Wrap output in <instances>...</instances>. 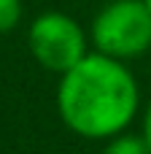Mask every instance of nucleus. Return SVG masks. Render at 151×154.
Wrapping results in <instances>:
<instances>
[{
  "instance_id": "obj_1",
  "label": "nucleus",
  "mask_w": 151,
  "mask_h": 154,
  "mask_svg": "<svg viewBox=\"0 0 151 154\" xmlns=\"http://www.w3.org/2000/svg\"><path fill=\"white\" fill-rule=\"evenodd\" d=\"M140 106L132 70L113 57L89 51L59 76L57 111L68 130L89 141H108L130 127Z\"/></svg>"
},
{
  "instance_id": "obj_2",
  "label": "nucleus",
  "mask_w": 151,
  "mask_h": 154,
  "mask_svg": "<svg viewBox=\"0 0 151 154\" xmlns=\"http://www.w3.org/2000/svg\"><path fill=\"white\" fill-rule=\"evenodd\" d=\"M95 51L113 60H132L151 49V11L143 0H111L92 19Z\"/></svg>"
},
{
  "instance_id": "obj_3",
  "label": "nucleus",
  "mask_w": 151,
  "mask_h": 154,
  "mask_svg": "<svg viewBox=\"0 0 151 154\" xmlns=\"http://www.w3.org/2000/svg\"><path fill=\"white\" fill-rule=\"evenodd\" d=\"M27 43L35 62L57 76L68 73L89 54L84 27L62 11H46L35 16L27 30Z\"/></svg>"
},
{
  "instance_id": "obj_4",
  "label": "nucleus",
  "mask_w": 151,
  "mask_h": 154,
  "mask_svg": "<svg viewBox=\"0 0 151 154\" xmlns=\"http://www.w3.org/2000/svg\"><path fill=\"white\" fill-rule=\"evenodd\" d=\"M103 154H151V146H149V141L143 138V133L140 135H132V133L124 130V133L108 138Z\"/></svg>"
},
{
  "instance_id": "obj_5",
  "label": "nucleus",
  "mask_w": 151,
  "mask_h": 154,
  "mask_svg": "<svg viewBox=\"0 0 151 154\" xmlns=\"http://www.w3.org/2000/svg\"><path fill=\"white\" fill-rule=\"evenodd\" d=\"M22 0H0V32H11L22 22Z\"/></svg>"
},
{
  "instance_id": "obj_6",
  "label": "nucleus",
  "mask_w": 151,
  "mask_h": 154,
  "mask_svg": "<svg viewBox=\"0 0 151 154\" xmlns=\"http://www.w3.org/2000/svg\"><path fill=\"white\" fill-rule=\"evenodd\" d=\"M143 138L149 141V146H151V103L146 108V116H143Z\"/></svg>"
},
{
  "instance_id": "obj_7",
  "label": "nucleus",
  "mask_w": 151,
  "mask_h": 154,
  "mask_svg": "<svg viewBox=\"0 0 151 154\" xmlns=\"http://www.w3.org/2000/svg\"><path fill=\"white\" fill-rule=\"evenodd\" d=\"M143 3H146V5H149V11H151V0H143Z\"/></svg>"
}]
</instances>
